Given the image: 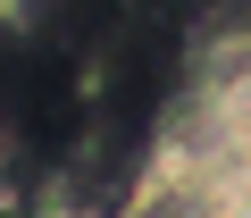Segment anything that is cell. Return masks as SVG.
Listing matches in <instances>:
<instances>
[{"instance_id":"7a4b0ae2","label":"cell","mask_w":251,"mask_h":218,"mask_svg":"<svg viewBox=\"0 0 251 218\" xmlns=\"http://www.w3.org/2000/svg\"><path fill=\"white\" fill-rule=\"evenodd\" d=\"M218 109H226V135L251 151V76H243V84H226V92H218Z\"/></svg>"},{"instance_id":"6da1fadb","label":"cell","mask_w":251,"mask_h":218,"mask_svg":"<svg viewBox=\"0 0 251 218\" xmlns=\"http://www.w3.org/2000/svg\"><path fill=\"white\" fill-rule=\"evenodd\" d=\"M126 218H226V193H218L201 168H159V176L134 185Z\"/></svg>"},{"instance_id":"3957f363","label":"cell","mask_w":251,"mask_h":218,"mask_svg":"<svg viewBox=\"0 0 251 218\" xmlns=\"http://www.w3.org/2000/svg\"><path fill=\"white\" fill-rule=\"evenodd\" d=\"M34 218H84V210H34Z\"/></svg>"}]
</instances>
